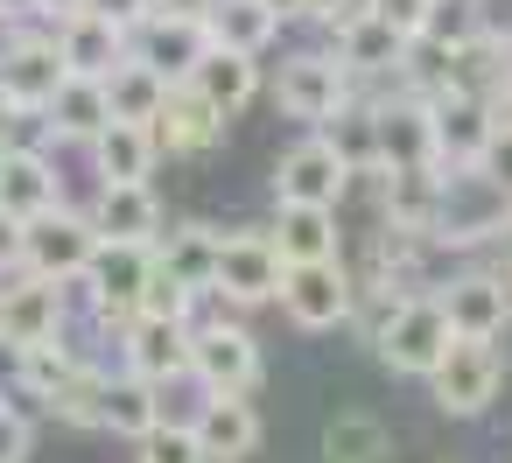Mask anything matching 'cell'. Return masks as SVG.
Instances as JSON below:
<instances>
[{
    "instance_id": "cell-1",
    "label": "cell",
    "mask_w": 512,
    "mask_h": 463,
    "mask_svg": "<svg viewBox=\"0 0 512 463\" xmlns=\"http://www.w3.org/2000/svg\"><path fill=\"white\" fill-rule=\"evenodd\" d=\"M351 99H358V78L337 64V50H295V57H281V71H274V106H281L288 120H302L309 134L330 127Z\"/></svg>"
},
{
    "instance_id": "cell-2",
    "label": "cell",
    "mask_w": 512,
    "mask_h": 463,
    "mask_svg": "<svg viewBox=\"0 0 512 463\" xmlns=\"http://www.w3.org/2000/svg\"><path fill=\"white\" fill-rule=\"evenodd\" d=\"M449 344H456V330H449L442 295H407V302H400V316L386 323V337H379L372 351H379V365H386V372L428 379V372L449 358Z\"/></svg>"
},
{
    "instance_id": "cell-3",
    "label": "cell",
    "mask_w": 512,
    "mask_h": 463,
    "mask_svg": "<svg viewBox=\"0 0 512 463\" xmlns=\"http://www.w3.org/2000/svg\"><path fill=\"white\" fill-rule=\"evenodd\" d=\"M498 386H505V351H498V344H470V337H456L449 358L428 372V400H435L449 421H477V414L498 400Z\"/></svg>"
},
{
    "instance_id": "cell-4",
    "label": "cell",
    "mask_w": 512,
    "mask_h": 463,
    "mask_svg": "<svg viewBox=\"0 0 512 463\" xmlns=\"http://www.w3.org/2000/svg\"><path fill=\"white\" fill-rule=\"evenodd\" d=\"M505 232H512V197H505L484 169H449L435 246H491V239H505Z\"/></svg>"
},
{
    "instance_id": "cell-5",
    "label": "cell",
    "mask_w": 512,
    "mask_h": 463,
    "mask_svg": "<svg viewBox=\"0 0 512 463\" xmlns=\"http://www.w3.org/2000/svg\"><path fill=\"white\" fill-rule=\"evenodd\" d=\"M281 281H288V260H281L274 232H225L218 281H211V295H218L225 309H260V302H281Z\"/></svg>"
},
{
    "instance_id": "cell-6",
    "label": "cell",
    "mask_w": 512,
    "mask_h": 463,
    "mask_svg": "<svg viewBox=\"0 0 512 463\" xmlns=\"http://www.w3.org/2000/svg\"><path fill=\"white\" fill-rule=\"evenodd\" d=\"M99 225L85 218V211H50V218H29V239H22V267L29 274H43V281H85V267L99 260Z\"/></svg>"
},
{
    "instance_id": "cell-7",
    "label": "cell",
    "mask_w": 512,
    "mask_h": 463,
    "mask_svg": "<svg viewBox=\"0 0 512 463\" xmlns=\"http://www.w3.org/2000/svg\"><path fill=\"white\" fill-rule=\"evenodd\" d=\"M281 309L295 330H344L351 309H358V274L344 260H309V267H288L281 281Z\"/></svg>"
},
{
    "instance_id": "cell-8",
    "label": "cell",
    "mask_w": 512,
    "mask_h": 463,
    "mask_svg": "<svg viewBox=\"0 0 512 463\" xmlns=\"http://www.w3.org/2000/svg\"><path fill=\"white\" fill-rule=\"evenodd\" d=\"M197 330V351H190V379L204 393H253L260 386V344L246 323L232 316H211V323H190Z\"/></svg>"
},
{
    "instance_id": "cell-9",
    "label": "cell",
    "mask_w": 512,
    "mask_h": 463,
    "mask_svg": "<svg viewBox=\"0 0 512 463\" xmlns=\"http://www.w3.org/2000/svg\"><path fill=\"white\" fill-rule=\"evenodd\" d=\"M190 351H197V330L183 316H127L120 323V365L155 386L190 379Z\"/></svg>"
},
{
    "instance_id": "cell-10",
    "label": "cell",
    "mask_w": 512,
    "mask_h": 463,
    "mask_svg": "<svg viewBox=\"0 0 512 463\" xmlns=\"http://www.w3.org/2000/svg\"><path fill=\"white\" fill-rule=\"evenodd\" d=\"M344 190H351V162L323 134H302L281 155V169H274V204H323V211H337Z\"/></svg>"
},
{
    "instance_id": "cell-11",
    "label": "cell",
    "mask_w": 512,
    "mask_h": 463,
    "mask_svg": "<svg viewBox=\"0 0 512 463\" xmlns=\"http://www.w3.org/2000/svg\"><path fill=\"white\" fill-rule=\"evenodd\" d=\"M148 274H155V246H99V260L85 267V302L99 309V323H127L141 316V295H148Z\"/></svg>"
},
{
    "instance_id": "cell-12",
    "label": "cell",
    "mask_w": 512,
    "mask_h": 463,
    "mask_svg": "<svg viewBox=\"0 0 512 463\" xmlns=\"http://www.w3.org/2000/svg\"><path fill=\"white\" fill-rule=\"evenodd\" d=\"M71 323V281H43V274H15L8 281V323H0V344L29 351V344H57Z\"/></svg>"
},
{
    "instance_id": "cell-13",
    "label": "cell",
    "mask_w": 512,
    "mask_h": 463,
    "mask_svg": "<svg viewBox=\"0 0 512 463\" xmlns=\"http://www.w3.org/2000/svg\"><path fill=\"white\" fill-rule=\"evenodd\" d=\"M64 50H57V29H22V43L0 57V99L8 106H36L50 113V99L64 92Z\"/></svg>"
},
{
    "instance_id": "cell-14",
    "label": "cell",
    "mask_w": 512,
    "mask_h": 463,
    "mask_svg": "<svg viewBox=\"0 0 512 463\" xmlns=\"http://www.w3.org/2000/svg\"><path fill=\"white\" fill-rule=\"evenodd\" d=\"M372 106H379L386 169H442V155H435V99L428 92H393V99H372Z\"/></svg>"
},
{
    "instance_id": "cell-15",
    "label": "cell",
    "mask_w": 512,
    "mask_h": 463,
    "mask_svg": "<svg viewBox=\"0 0 512 463\" xmlns=\"http://www.w3.org/2000/svg\"><path fill=\"white\" fill-rule=\"evenodd\" d=\"M442 309H449V330L470 337V344H498L512 330V281L505 274H456L442 288Z\"/></svg>"
},
{
    "instance_id": "cell-16",
    "label": "cell",
    "mask_w": 512,
    "mask_h": 463,
    "mask_svg": "<svg viewBox=\"0 0 512 463\" xmlns=\"http://www.w3.org/2000/svg\"><path fill=\"white\" fill-rule=\"evenodd\" d=\"M134 57L148 71H162L169 85H190V71L211 57V22H190V15H148L134 29Z\"/></svg>"
},
{
    "instance_id": "cell-17",
    "label": "cell",
    "mask_w": 512,
    "mask_h": 463,
    "mask_svg": "<svg viewBox=\"0 0 512 463\" xmlns=\"http://www.w3.org/2000/svg\"><path fill=\"white\" fill-rule=\"evenodd\" d=\"M442 190H449V169H379V218L435 246Z\"/></svg>"
},
{
    "instance_id": "cell-18",
    "label": "cell",
    "mask_w": 512,
    "mask_h": 463,
    "mask_svg": "<svg viewBox=\"0 0 512 463\" xmlns=\"http://www.w3.org/2000/svg\"><path fill=\"white\" fill-rule=\"evenodd\" d=\"M57 50H64V71H71V78H113V71L134 57V29H120L113 15L85 8V15H71V22L57 29Z\"/></svg>"
},
{
    "instance_id": "cell-19",
    "label": "cell",
    "mask_w": 512,
    "mask_h": 463,
    "mask_svg": "<svg viewBox=\"0 0 512 463\" xmlns=\"http://www.w3.org/2000/svg\"><path fill=\"white\" fill-rule=\"evenodd\" d=\"M498 134V113L491 99H470V92H435V155L442 169H477L484 148Z\"/></svg>"
},
{
    "instance_id": "cell-20",
    "label": "cell",
    "mask_w": 512,
    "mask_h": 463,
    "mask_svg": "<svg viewBox=\"0 0 512 463\" xmlns=\"http://www.w3.org/2000/svg\"><path fill=\"white\" fill-rule=\"evenodd\" d=\"M85 218L99 225L106 246H162V204L148 183H99Z\"/></svg>"
},
{
    "instance_id": "cell-21",
    "label": "cell",
    "mask_w": 512,
    "mask_h": 463,
    "mask_svg": "<svg viewBox=\"0 0 512 463\" xmlns=\"http://www.w3.org/2000/svg\"><path fill=\"white\" fill-rule=\"evenodd\" d=\"M190 421H197V442L211 463H246L260 449V414L246 393H204V407Z\"/></svg>"
},
{
    "instance_id": "cell-22",
    "label": "cell",
    "mask_w": 512,
    "mask_h": 463,
    "mask_svg": "<svg viewBox=\"0 0 512 463\" xmlns=\"http://www.w3.org/2000/svg\"><path fill=\"white\" fill-rule=\"evenodd\" d=\"M155 141H162V155H211L225 141V113L197 85H176L169 106H162V120H155Z\"/></svg>"
},
{
    "instance_id": "cell-23",
    "label": "cell",
    "mask_w": 512,
    "mask_h": 463,
    "mask_svg": "<svg viewBox=\"0 0 512 463\" xmlns=\"http://www.w3.org/2000/svg\"><path fill=\"white\" fill-rule=\"evenodd\" d=\"M0 211H15L22 225L64 211V183H57L50 155H0Z\"/></svg>"
},
{
    "instance_id": "cell-24",
    "label": "cell",
    "mask_w": 512,
    "mask_h": 463,
    "mask_svg": "<svg viewBox=\"0 0 512 463\" xmlns=\"http://www.w3.org/2000/svg\"><path fill=\"white\" fill-rule=\"evenodd\" d=\"M162 162V141L155 127H134V120H113L99 141H92V176L99 183H148Z\"/></svg>"
},
{
    "instance_id": "cell-25",
    "label": "cell",
    "mask_w": 512,
    "mask_h": 463,
    "mask_svg": "<svg viewBox=\"0 0 512 463\" xmlns=\"http://www.w3.org/2000/svg\"><path fill=\"white\" fill-rule=\"evenodd\" d=\"M162 421H169V386H155V379H141V372L120 365L113 386H106V428L127 435V442H148Z\"/></svg>"
},
{
    "instance_id": "cell-26",
    "label": "cell",
    "mask_w": 512,
    "mask_h": 463,
    "mask_svg": "<svg viewBox=\"0 0 512 463\" xmlns=\"http://www.w3.org/2000/svg\"><path fill=\"white\" fill-rule=\"evenodd\" d=\"M190 85L232 120V113H246L253 99H260V57H246V50H225V43H211V57L190 71Z\"/></svg>"
},
{
    "instance_id": "cell-27",
    "label": "cell",
    "mask_w": 512,
    "mask_h": 463,
    "mask_svg": "<svg viewBox=\"0 0 512 463\" xmlns=\"http://www.w3.org/2000/svg\"><path fill=\"white\" fill-rule=\"evenodd\" d=\"M50 127H57V141L92 148V141L113 127V92H106V78H64V92L50 99Z\"/></svg>"
},
{
    "instance_id": "cell-28",
    "label": "cell",
    "mask_w": 512,
    "mask_h": 463,
    "mask_svg": "<svg viewBox=\"0 0 512 463\" xmlns=\"http://www.w3.org/2000/svg\"><path fill=\"white\" fill-rule=\"evenodd\" d=\"M274 246H281V260L288 267H309V260H337V211H323V204H281V218H274Z\"/></svg>"
},
{
    "instance_id": "cell-29",
    "label": "cell",
    "mask_w": 512,
    "mask_h": 463,
    "mask_svg": "<svg viewBox=\"0 0 512 463\" xmlns=\"http://www.w3.org/2000/svg\"><path fill=\"white\" fill-rule=\"evenodd\" d=\"M218 253H225V232H211V225H176V232H162V246H155V260H162L183 288H197V295H211Z\"/></svg>"
},
{
    "instance_id": "cell-30",
    "label": "cell",
    "mask_w": 512,
    "mask_h": 463,
    "mask_svg": "<svg viewBox=\"0 0 512 463\" xmlns=\"http://www.w3.org/2000/svg\"><path fill=\"white\" fill-rule=\"evenodd\" d=\"M386 456H393V435H386L379 414L344 407V414L323 421V463H386Z\"/></svg>"
},
{
    "instance_id": "cell-31",
    "label": "cell",
    "mask_w": 512,
    "mask_h": 463,
    "mask_svg": "<svg viewBox=\"0 0 512 463\" xmlns=\"http://www.w3.org/2000/svg\"><path fill=\"white\" fill-rule=\"evenodd\" d=\"M316 134L351 162V176H379V169H386V155H379V106H372V99H351V106H344L330 127H316Z\"/></svg>"
},
{
    "instance_id": "cell-32",
    "label": "cell",
    "mask_w": 512,
    "mask_h": 463,
    "mask_svg": "<svg viewBox=\"0 0 512 463\" xmlns=\"http://www.w3.org/2000/svg\"><path fill=\"white\" fill-rule=\"evenodd\" d=\"M106 92H113V120H134V127H155L176 85H169L162 71H148L141 57H127V64H120V71L106 78Z\"/></svg>"
},
{
    "instance_id": "cell-33",
    "label": "cell",
    "mask_w": 512,
    "mask_h": 463,
    "mask_svg": "<svg viewBox=\"0 0 512 463\" xmlns=\"http://www.w3.org/2000/svg\"><path fill=\"white\" fill-rule=\"evenodd\" d=\"M274 36H281V8H274V0H225V8L211 15V43H225V50L260 57Z\"/></svg>"
},
{
    "instance_id": "cell-34",
    "label": "cell",
    "mask_w": 512,
    "mask_h": 463,
    "mask_svg": "<svg viewBox=\"0 0 512 463\" xmlns=\"http://www.w3.org/2000/svg\"><path fill=\"white\" fill-rule=\"evenodd\" d=\"M106 386H113V372L78 365V372L43 400V414H50V421H64V428H106Z\"/></svg>"
},
{
    "instance_id": "cell-35",
    "label": "cell",
    "mask_w": 512,
    "mask_h": 463,
    "mask_svg": "<svg viewBox=\"0 0 512 463\" xmlns=\"http://www.w3.org/2000/svg\"><path fill=\"white\" fill-rule=\"evenodd\" d=\"M85 358L57 337V344H29V351H15V379H22V393H36V400H50L71 372H78Z\"/></svg>"
},
{
    "instance_id": "cell-36",
    "label": "cell",
    "mask_w": 512,
    "mask_h": 463,
    "mask_svg": "<svg viewBox=\"0 0 512 463\" xmlns=\"http://www.w3.org/2000/svg\"><path fill=\"white\" fill-rule=\"evenodd\" d=\"M50 141H57L50 113H36V106H8V99H0V155H50Z\"/></svg>"
},
{
    "instance_id": "cell-37",
    "label": "cell",
    "mask_w": 512,
    "mask_h": 463,
    "mask_svg": "<svg viewBox=\"0 0 512 463\" xmlns=\"http://www.w3.org/2000/svg\"><path fill=\"white\" fill-rule=\"evenodd\" d=\"M141 463H211L204 442H197V421H162L148 442H141Z\"/></svg>"
},
{
    "instance_id": "cell-38",
    "label": "cell",
    "mask_w": 512,
    "mask_h": 463,
    "mask_svg": "<svg viewBox=\"0 0 512 463\" xmlns=\"http://www.w3.org/2000/svg\"><path fill=\"white\" fill-rule=\"evenodd\" d=\"M29 456H36V428H29V414L0 400V463H29Z\"/></svg>"
},
{
    "instance_id": "cell-39",
    "label": "cell",
    "mask_w": 512,
    "mask_h": 463,
    "mask_svg": "<svg viewBox=\"0 0 512 463\" xmlns=\"http://www.w3.org/2000/svg\"><path fill=\"white\" fill-rule=\"evenodd\" d=\"M372 8L414 43V36H428V22H435V8H442V0H372Z\"/></svg>"
},
{
    "instance_id": "cell-40",
    "label": "cell",
    "mask_w": 512,
    "mask_h": 463,
    "mask_svg": "<svg viewBox=\"0 0 512 463\" xmlns=\"http://www.w3.org/2000/svg\"><path fill=\"white\" fill-rule=\"evenodd\" d=\"M505 197H512V120H498V134H491V148H484V162H477Z\"/></svg>"
},
{
    "instance_id": "cell-41",
    "label": "cell",
    "mask_w": 512,
    "mask_h": 463,
    "mask_svg": "<svg viewBox=\"0 0 512 463\" xmlns=\"http://www.w3.org/2000/svg\"><path fill=\"white\" fill-rule=\"evenodd\" d=\"M92 8V0H22V15L29 22H43V29H64L71 15H85Z\"/></svg>"
},
{
    "instance_id": "cell-42",
    "label": "cell",
    "mask_w": 512,
    "mask_h": 463,
    "mask_svg": "<svg viewBox=\"0 0 512 463\" xmlns=\"http://www.w3.org/2000/svg\"><path fill=\"white\" fill-rule=\"evenodd\" d=\"M22 239H29V225L15 211H0V274H22Z\"/></svg>"
},
{
    "instance_id": "cell-43",
    "label": "cell",
    "mask_w": 512,
    "mask_h": 463,
    "mask_svg": "<svg viewBox=\"0 0 512 463\" xmlns=\"http://www.w3.org/2000/svg\"><path fill=\"white\" fill-rule=\"evenodd\" d=\"M92 8H99V15H113L120 29H141V22L155 15V0H92Z\"/></svg>"
},
{
    "instance_id": "cell-44",
    "label": "cell",
    "mask_w": 512,
    "mask_h": 463,
    "mask_svg": "<svg viewBox=\"0 0 512 463\" xmlns=\"http://www.w3.org/2000/svg\"><path fill=\"white\" fill-rule=\"evenodd\" d=\"M225 0H155V15H190V22H211Z\"/></svg>"
},
{
    "instance_id": "cell-45",
    "label": "cell",
    "mask_w": 512,
    "mask_h": 463,
    "mask_svg": "<svg viewBox=\"0 0 512 463\" xmlns=\"http://www.w3.org/2000/svg\"><path fill=\"white\" fill-rule=\"evenodd\" d=\"M22 29H29V22H22V8H8V0H0V57L22 43Z\"/></svg>"
},
{
    "instance_id": "cell-46",
    "label": "cell",
    "mask_w": 512,
    "mask_h": 463,
    "mask_svg": "<svg viewBox=\"0 0 512 463\" xmlns=\"http://www.w3.org/2000/svg\"><path fill=\"white\" fill-rule=\"evenodd\" d=\"M274 8H281V22H323L330 0H274Z\"/></svg>"
},
{
    "instance_id": "cell-47",
    "label": "cell",
    "mask_w": 512,
    "mask_h": 463,
    "mask_svg": "<svg viewBox=\"0 0 512 463\" xmlns=\"http://www.w3.org/2000/svg\"><path fill=\"white\" fill-rule=\"evenodd\" d=\"M0 323H8V274H0Z\"/></svg>"
},
{
    "instance_id": "cell-48",
    "label": "cell",
    "mask_w": 512,
    "mask_h": 463,
    "mask_svg": "<svg viewBox=\"0 0 512 463\" xmlns=\"http://www.w3.org/2000/svg\"><path fill=\"white\" fill-rule=\"evenodd\" d=\"M498 274H505V281H512V260H505V267H498Z\"/></svg>"
}]
</instances>
